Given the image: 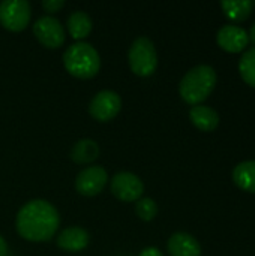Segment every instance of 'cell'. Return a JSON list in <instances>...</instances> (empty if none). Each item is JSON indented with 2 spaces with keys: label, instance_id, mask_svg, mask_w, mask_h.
Segmentation results:
<instances>
[{
  "label": "cell",
  "instance_id": "6da1fadb",
  "mask_svg": "<svg viewBox=\"0 0 255 256\" xmlns=\"http://www.w3.org/2000/svg\"><path fill=\"white\" fill-rule=\"evenodd\" d=\"M60 225L59 212L45 200H32L17 213L15 230L18 236L30 243L50 242Z\"/></svg>",
  "mask_w": 255,
  "mask_h": 256
},
{
  "label": "cell",
  "instance_id": "7a4b0ae2",
  "mask_svg": "<svg viewBox=\"0 0 255 256\" xmlns=\"http://www.w3.org/2000/svg\"><path fill=\"white\" fill-rule=\"evenodd\" d=\"M216 81L218 76L212 66H195L182 78L179 84V94L186 104L192 106L201 105L212 94Z\"/></svg>",
  "mask_w": 255,
  "mask_h": 256
},
{
  "label": "cell",
  "instance_id": "3957f363",
  "mask_svg": "<svg viewBox=\"0 0 255 256\" xmlns=\"http://www.w3.org/2000/svg\"><path fill=\"white\" fill-rule=\"evenodd\" d=\"M63 66L69 75L78 80H92L101 69V57L87 42H75L63 54Z\"/></svg>",
  "mask_w": 255,
  "mask_h": 256
},
{
  "label": "cell",
  "instance_id": "277c9868",
  "mask_svg": "<svg viewBox=\"0 0 255 256\" xmlns=\"http://www.w3.org/2000/svg\"><path fill=\"white\" fill-rule=\"evenodd\" d=\"M128 63L131 70L137 76L141 78L152 76L158 68V52L155 44L146 36L137 38L129 46Z\"/></svg>",
  "mask_w": 255,
  "mask_h": 256
},
{
  "label": "cell",
  "instance_id": "5b68a950",
  "mask_svg": "<svg viewBox=\"0 0 255 256\" xmlns=\"http://www.w3.org/2000/svg\"><path fill=\"white\" fill-rule=\"evenodd\" d=\"M32 18L30 3L26 0H5L0 3V24L14 33L23 32Z\"/></svg>",
  "mask_w": 255,
  "mask_h": 256
},
{
  "label": "cell",
  "instance_id": "8992f818",
  "mask_svg": "<svg viewBox=\"0 0 255 256\" xmlns=\"http://www.w3.org/2000/svg\"><path fill=\"white\" fill-rule=\"evenodd\" d=\"M122 110V99L113 90H102L98 92L90 104H89V114L99 123H107L117 117Z\"/></svg>",
  "mask_w": 255,
  "mask_h": 256
},
{
  "label": "cell",
  "instance_id": "52a82bcc",
  "mask_svg": "<svg viewBox=\"0 0 255 256\" xmlns=\"http://www.w3.org/2000/svg\"><path fill=\"white\" fill-rule=\"evenodd\" d=\"M110 190L113 196L122 202H137L143 196L144 184L138 176L123 171V172H117L111 178Z\"/></svg>",
  "mask_w": 255,
  "mask_h": 256
},
{
  "label": "cell",
  "instance_id": "ba28073f",
  "mask_svg": "<svg viewBox=\"0 0 255 256\" xmlns=\"http://www.w3.org/2000/svg\"><path fill=\"white\" fill-rule=\"evenodd\" d=\"M33 34L36 40L48 48V50H57L65 42V28L60 24V21L54 16L45 15L35 21L33 24Z\"/></svg>",
  "mask_w": 255,
  "mask_h": 256
},
{
  "label": "cell",
  "instance_id": "9c48e42d",
  "mask_svg": "<svg viewBox=\"0 0 255 256\" xmlns=\"http://www.w3.org/2000/svg\"><path fill=\"white\" fill-rule=\"evenodd\" d=\"M107 183H108L107 171L99 165H93L80 171V174L75 178V190L81 196L92 198L99 195L107 186Z\"/></svg>",
  "mask_w": 255,
  "mask_h": 256
},
{
  "label": "cell",
  "instance_id": "30bf717a",
  "mask_svg": "<svg viewBox=\"0 0 255 256\" xmlns=\"http://www.w3.org/2000/svg\"><path fill=\"white\" fill-rule=\"evenodd\" d=\"M216 42L224 51L237 54V52L245 51V48L248 46V42H249V36L245 28L234 26V24H228V26H224L219 28Z\"/></svg>",
  "mask_w": 255,
  "mask_h": 256
},
{
  "label": "cell",
  "instance_id": "8fae6325",
  "mask_svg": "<svg viewBox=\"0 0 255 256\" xmlns=\"http://www.w3.org/2000/svg\"><path fill=\"white\" fill-rule=\"evenodd\" d=\"M90 243V236L86 230L80 226H69L65 228L56 238L57 248H60L65 252L77 254L84 250Z\"/></svg>",
  "mask_w": 255,
  "mask_h": 256
},
{
  "label": "cell",
  "instance_id": "7c38bea8",
  "mask_svg": "<svg viewBox=\"0 0 255 256\" xmlns=\"http://www.w3.org/2000/svg\"><path fill=\"white\" fill-rule=\"evenodd\" d=\"M170 256H201V246L195 237L188 232H176L167 243Z\"/></svg>",
  "mask_w": 255,
  "mask_h": 256
},
{
  "label": "cell",
  "instance_id": "4fadbf2b",
  "mask_svg": "<svg viewBox=\"0 0 255 256\" xmlns=\"http://www.w3.org/2000/svg\"><path fill=\"white\" fill-rule=\"evenodd\" d=\"M189 120L201 132H213L219 126V116L215 110L204 105L192 106L189 111Z\"/></svg>",
  "mask_w": 255,
  "mask_h": 256
},
{
  "label": "cell",
  "instance_id": "5bb4252c",
  "mask_svg": "<svg viewBox=\"0 0 255 256\" xmlns=\"http://www.w3.org/2000/svg\"><path fill=\"white\" fill-rule=\"evenodd\" d=\"M69 158L72 162H75L78 165L92 164L99 158V146L96 141H93L90 138H83L74 144V147L71 148Z\"/></svg>",
  "mask_w": 255,
  "mask_h": 256
},
{
  "label": "cell",
  "instance_id": "9a60e30c",
  "mask_svg": "<svg viewBox=\"0 0 255 256\" xmlns=\"http://www.w3.org/2000/svg\"><path fill=\"white\" fill-rule=\"evenodd\" d=\"M66 27H68V32H69L72 39H75L78 42H83V39H86L90 34V32L93 28V24H92L90 16L86 12L75 10L68 16Z\"/></svg>",
  "mask_w": 255,
  "mask_h": 256
},
{
  "label": "cell",
  "instance_id": "2e32d148",
  "mask_svg": "<svg viewBox=\"0 0 255 256\" xmlns=\"http://www.w3.org/2000/svg\"><path fill=\"white\" fill-rule=\"evenodd\" d=\"M233 182L242 190L255 194V160L239 164L233 170Z\"/></svg>",
  "mask_w": 255,
  "mask_h": 256
},
{
  "label": "cell",
  "instance_id": "e0dca14e",
  "mask_svg": "<svg viewBox=\"0 0 255 256\" xmlns=\"http://www.w3.org/2000/svg\"><path fill=\"white\" fill-rule=\"evenodd\" d=\"M221 8L225 16L234 22L245 21L249 18L254 3L251 0H236V2H221Z\"/></svg>",
  "mask_w": 255,
  "mask_h": 256
},
{
  "label": "cell",
  "instance_id": "ac0fdd59",
  "mask_svg": "<svg viewBox=\"0 0 255 256\" xmlns=\"http://www.w3.org/2000/svg\"><path fill=\"white\" fill-rule=\"evenodd\" d=\"M239 72L242 80L249 87L255 88V48H251L246 52H243L239 62Z\"/></svg>",
  "mask_w": 255,
  "mask_h": 256
},
{
  "label": "cell",
  "instance_id": "d6986e66",
  "mask_svg": "<svg viewBox=\"0 0 255 256\" xmlns=\"http://www.w3.org/2000/svg\"><path fill=\"white\" fill-rule=\"evenodd\" d=\"M135 213L143 222H150L158 214V204L152 198H141L135 202Z\"/></svg>",
  "mask_w": 255,
  "mask_h": 256
},
{
  "label": "cell",
  "instance_id": "ffe728a7",
  "mask_svg": "<svg viewBox=\"0 0 255 256\" xmlns=\"http://www.w3.org/2000/svg\"><path fill=\"white\" fill-rule=\"evenodd\" d=\"M65 6L63 0H44L42 2V8L45 12L48 14H56L57 10H60Z\"/></svg>",
  "mask_w": 255,
  "mask_h": 256
},
{
  "label": "cell",
  "instance_id": "44dd1931",
  "mask_svg": "<svg viewBox=\"0 0 255 256\" xmlns=\"http://www.w3.org/2000/svg\"><path fill=\"white\" fill-rule=\"evenodd\" d=\"M138 256H164V255H162V252H161L159 249H156V248H146V249H143V250L140 252V255Z\"/></svg>",
  "mask_w": 255,
  "mask_h": 256
},
{
  "label": "cell",
  "instance_id": "7402d4cb",
  "mask_svg": "<svg viewBox=\"0 0 255 256\" xmlns=\"http://www.w3.org/2000/svg\"><path fill=\"white\" fill-rule=\"evenodd\" d=\"M8 255V244L5 242V238L0 236V256H6Z\"/></svg>",
  "mask_w": 255,
  "mask_h": 256
},
{
  "label": "cell",
  "instance_id": "603a6c76",
  "mask_svg": "<svg viewBox=\"0 0 255 256\" xmlns=\"http://www.w3.org/2000/svg\"><path fill=\"white\" fill-rule=\"evenodd\" d=\"M248 36H249V40H251V42L255 45V22L252 24V27H251V30H249V34H248Z\"/></svg>",
  "mask_w": 255,
  "mask_h": 256
},
{
  "label": "cell",
  "instance_id": "cb8c5ba5",
  "mask_svg": "<svg viewBox=\"0 0 255 256\" xmlns=\"http://www.w3.org/2000/svg\"><path fill=\"white\" fill-rule=\"evenodd\" d=\"M254 4H255V3H254Z\"/></svg>",
  "mask_w": 255,
  "mask_h": 256
}]
</instances>
